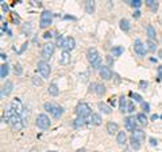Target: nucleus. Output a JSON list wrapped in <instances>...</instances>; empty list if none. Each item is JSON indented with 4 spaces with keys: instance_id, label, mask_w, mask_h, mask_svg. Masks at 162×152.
Returning a JSON list of instances; mask_svg holds the SVG:
<instances>
[{
    "instance_id": "obj_1",
    "label": "nucleus",
    "mask_w": 162,
    "mask_h": 152,
    "mask_svg": "<svg viewBox=\"0 0 162 152\" xmlns=\"http://www.w3.org/2000/svg\"><path fill=\"white\" fill-rule=\"evenodd\" d=\"M86 58H88V61L92 64V67L93 68H99L101 67V56L99 54L96 48H89L88 49V52H86Z\"/></svg>"
},
{
    "instance_id": "obj_2",
    "label": "nucleus",
    "mask_w": 162,
    "mask_h": 152,
    "mask_svg": "<svg viewBox=\"0 0 162 152\" xmlns=\"http://www.w3.org/2000/svg\"><path fill=\"white\" fill-rule=\"evenodd\" d=\"M76 114L81 118H86V117H91V107L88 103H78L76 107Z\"/></svg>"
},
{
    "instance_id": "obj_3",
    "label": "nucleus",
    "mask_w": 162,
    "mask_h": 152,
    "mask_svg": "<svg viewBox=\"0 0 162 152\" xmlns=\"http://www.w3.org/2000/svg\"><path fill=\"white\" fill-rule=\"evenodd\" d=\"M51 22H53V14H51L50 11L45 10L42 14H40L39 26L42 27V29H46V27H49L51 25Z\"/></svg>"
},
{
    "instance_id": "obj_4",
    "label": "nucleus",
    "mask_w": 162,
    "mask_h": 152,
    "mask_svg": "<svg viewBox=\"0 0 162 152\" xmlns=\"http://www.w3.org/2000/svg\"><path fill=\"white\" fill-rule=\"evenodd\" d=\"M10 124L12 125V128L15 129V131H22L23 128H25V122H23V118H22V115L19 114H14L11 117L10 120Z\"/></svg>"
},
{
    "instance_id": "obj_5",
    "label": "nucleus",
    "mask_w": 162,
    "mask_h": 152,
    "mask_svg": "<svg viewBox=\"0 0 162 152\" xmlns=\"http://www.w3.org/2000/svg\"><path fill=\"white\" fill-rule=\"evenodd\" d=\"M37 126L39 128V129H49L50 128V120H49V117L46 114H39L37 117V121H35Z\"/></svg>"
},
{
    "instance_id": "obj_6",
    "label": "nucleus",
    "mask_w": 162,
    "mask_h": 152,
    "mask_svg": "<svg viewBox=\"0 0 162 152\" xmlns=\"http://www.w3.org/2000/svg\"><path fill=\"white\" fill-rule=\"evenodd\" d=\"M38 71L42 75V78H49L50 72H51V68H50V65H49V63H46L45 60H40V61H38Z\"/></svg>"
},
{
    "instance_id": "obj_7",
    "label": "nucleus",
    "mask_w": 162,
    "mask_h": 152,
    "mask_svg": "<svg viewBox=\"0 0 162 152\" xmlns=\"http://www.w3.org/2000/svg\"><path fill=\"white\" fill-rule=\"evenodd\" d=\"M11 109L14 110V113L15 114H19L22 115V113H23V110H25V107H23V103H22V100L19 99V98H15V99L11 102Z\"/></svg>"
},
{
    "instance_id": "obj_8",
    "label": "nucleus",
    "mask_w": 162,
    "mask_h": 152,
    "mask_svg": "<svg viewBox=\"0 0 162 152\" xmlns=\"http://www.w3.org/2000/svg\"><path fill=\"white\" fill-rule=\"evenodd\" d=\"M53 53H54V45L50 44V42L45 44L43 48H42V56H43V58H50L53 56Z\"/></svg>"
},
{
    "instance_id": "obj_9",
    "label": "nucleus",
    "mask_w": 162,
    "mask_h": 152,
    "mask_svg": "<svg viewBox=\"0 0 162 152\" xmlns=\"http://www.w3.org/2000/svg\"><path fill=\"white\" fill-rule=\"evenodd\" d=\"M134 50H135V53H138L139 56H145V54H146L147 48L141 40H137V41L134 42Z\"/></svg>"
},
{
    "instance_id": "obj_10",
    "label": "nucleus",
    "mask_w": 162,
    "mask_h": 152,
    "mask_svg": "<svg viewBox=\"0 0 162 152\" xmlns=\"http://www.w3.org/2000/svg\"><path fill=\"white\" fill-rule=\"evenodd\" d=\"M124 125L128 132H134L137 129V120L132 117H127V118H124Z\"/></svg>"
},
{
    "instance_id": "obj_11",
    "label": "nucleus",
    "mask_w": 162,
    "mask_h": 152,
    "mask_svg": "<svg viewBox=\"0 0 162 152\" xmlns=\"http://www.w3.org/2000/svg\"><path fill=\"white\" fill-rule=\"evenodd\" d=\"M76 46V41H74V38L73 37H66L65 38V42H64V50H68V52H70L73 50Z\"/></svg>"
},
{
    "instance_id": "obj_12",
    "label": "nucleus",
    "mask_w": 162,
    "mask_h": 152,
    "mask_svg": "<svg viewBox=\"0 0 162 152\" xmlns=\"http://www.w3.org/2000/svg\"><path fill=\"white\" fill-rule=\"evenodd\" d=\"M12 90H14V83L11 80H7L4 83V86H3V88H1V95L3 96H8L12 92Z\"/></svg>"
},
{
    "instance_id": "obj_13",
    "label": "nucleus",
    "mask_w": 162,
    "mask_h": 152,
    "mask_svg": "<svg viewBox=\"0 0 162 152\" xmlns=\"http://www.w3.org/2000/svg\"><path fill=\"white\" fill-rule=\"evenodd\" d=\"M91 90H93L97 95H104L106 94V87L103 84H99V83H92L91 84Z\"/></svg>"
},
{
    "instance_id": "obj_14",
    "label": "nucleus",
    "mask_w": 162,
    "mask_h": 152,
    "mask_svg": "<svg viewBox=\"0 0 162 152\" xmlns=\"http://www.w3.org/2000/svg\"><path fill=\"white\" fill-rule=\"evenodd\" d=\"M100 76L103 80H110L112 78V71L108 67H101L100 68Z\"/></svg>"
},
{
    "instance_id": "obj_15",
    "label": "nucleus",
    "mask_w": 162,
    "mask_h": 152,
    "mask_svg": "<svg viewBox=\"0 0 162 152\" xmlns=\"http://www.w3.org/2000/svg\"><path fill=\"white\" fill-rule=\"evenodd\" d=\"M51 114H53V117H54V118H60L61 115L64 114V109H62L60 105L53 103V107H51Z\"/></svg>"
},
{
    "instance_id": "obj_16",
    "label": "nucleus",
    "mask_w": 162,
    "mask_h": 152,
    "mask_svg": "<svg viewBox=\"0 0 162 152\" xmlns=\"http://www.w3.org/2000/svg\"><path fill=\"white\" fill-rule=\"evenodd\" d=\"M107 132L110 133V135H115V133H119V125H118L116 122H114V121H111V122H108L107 124Z\"/></svg>"
},
{
    "instance_id": "obj_17",
    "label": "nucleus",
    "mask_w": 162,
    "mask_h": 152,
    "mask_svg": "<svg viewBox=\"0 0 162 152\" xmlns=\"http://www.w3.org/2000/svg\"><path fill=\"white\" fill-rule=\"evenodd\" d=\"M70 63V53L68 52V50H64V52L61 53V58H60V64L62 65H66V64Z\"/></svg>"
},
{
    "instance_id": "obj_18",
    "label": "nucleus",
    "mask_w": 162,
    "mask_h": 152,
    "mask_svg": "<svg viewBox=\"0 0 162 152\" xmlns=\"http://www.w3.org/2000/svg\"><path fill=\"white\" fill-rule=\"evenodd\" d=\"M47 91H49V94L53 95V96H57V95L60 94V88H58V86H57L56 83L49 84V88H47Z\"/></svg>"
},
{
    "instance_id": "obj_19",
    "label": "nucleus",
    "mask_w": 162,
    "mask_h": 152,
    "mask_svg": "<svg viewBox=\"0 0 162 152\" xmlns=\"http://www.w3.org/2000/svg\"><path fill=\"white\" fill-rule=\"evenodd\" d=\"M91 122H92V125H100L101 124V117H100V114H97V113H92L91 114Z\"/></svg>"
},
{
    "instance_id": "obj_20",
    "label": "nucleus",
    "mask_w": 162,
    "mask_h": 152,
    "mask_svg": "<svg viewBox=\"0 0 162 152\" xmlns=\"http://www.w3.org/2000/svg\"><path fill=\"white\" fill-rule=\"evenodd\" d=\"M146 30H147V37H149V40L154 41V40L157 38V33H155V30H154V27H153L151 25H149Z\"/></svg>"
},
{
    "instance_id": "obj_21",
    "label": "nucleus",
    "mask_w": 162,
    "mask_h": 152,
    "mask_svg": "<svg viewBox=\"0 0 162 152\" xmlns=\"http://www.w3.org/2000/svg\"><path fill=\"white\" fill-rule=\"evenodd\" d=\"M85 11L88 14H93L95 12V1H92V0L85 1Z\"/></svg>"
},
{
    "instance_id": "obj_22",
    "label": "nucleus",
    "mask_w": 162,
    "mask_h": 152,
    "mask_svg": "<svg viewBox=\"0 0 162 152\" xmlns=\"http://www.w3.org/2000/svg\"><path fill=\"white\" fill-rule=\"evenodd\" d=\"M132 136L138 139L139 141H143L145 140V132L142 131V129H135V131L132 132Z\"/></svg>"
},
{
    "instance_id": "obj_23",
    "label": "nucleus",
    "mask_w": 162,
    "mask_h": 152,
    "mask_svg": "<svg viewBox=\"0 0 162 152\" xmlns=\"http://www.w3.org/2000/svg\"><path fill=\"white\" fill-rule=\"evenodd\" d=\"M130 144H131V148L135 149V151H138V149L141 148V141H139L138 139H135L134 136H131V139H130Z\"/></svg>"
},
{
    "instance_id": "obj_24",
    "label": "nucleus",
    "mask_w": 162,
    "mask_h": 152,
    "mask_svg": "<svg viewBox=\"0 0 162 152\" xmlns=\"http://www.w3.org/2000/svg\"><path fill=\"white\" fill-rule=\"evenodd\" d=\"M8 71H10L8 65H7V64H3V65L0 67V78H1V79H5V78H7V75H8Z\"/></svg>"
},
{
    "instance_id": "obj_25",
    "label": "nucleus",
    "mask_w": 162,
    "mask_h": 152,
    "mask_svg": "<svg viewBox=\"0 0 162 152\" xmlns=\"http://www.w3.org/2000/svg\"><path fill=\"white\" fill-rule=\"evenodd\" d=\"M99 109H100L104 114H111V111H112V109L108 105H106V103H103V102H100L99 103Z\"/></svg>"
},
{
    "instance_id": "obj_26",
    "label": "nucleus",
    "mask_w": 162,
    "mask_h": 152,
    "mask_svg": "<svg viewBox=\"0 0 162 152\" xmlns=\"http://www.w3.org/2000/svg\"><path fill=\"white\" fill-rule=\"evenodd\" d=\"M119 25H120V29L123 31H128L130 30V22L127 21V19H120Z\"/></svg>"
},
{
    "instance_id": "obj_27",
    "label": "nucleus",
    "mask_w": 162,
    "mask_h": 152,
    "mask_svg": "<svg viewBox=\"0 0 162 152\" xmlns=\"http://www.w3.org/2000/svg\"><path fill=\"white\" fill-rule=\"evenodd\" d=\"M123 52H124V48H123V46H115V48H112V54H114L115 57H119V56H122V54H123Z\"/></svg>"
},
{
    "instance_id": "obj_28",
    "label": "nucleus",
    "mask_w": 162,
    "mask_h": 152,
    "mask_svg": "<svg viewBox=\"0 0 162 152\" xmlns=\"http://www.w3.org/2000/svg\"><path fill=\"white\" fill-rule=\"evenodd\" d=\"M116 140H118V143H119V144H124V143L127 141V135H126V132H119V133H118Z\"/></svg>"
},
{
    "instance_id": "obj_29",
    "label": "nucleus",
    "mask_w": 162,
    "mask_h": 152,
    "mask_svg": "<svg viewBox=\"0 0 162 152\" xmlns=\"http://www.w3.org/2000/svg\"><path fill=\"white\" fill-rule=\"evenodd\" d=\"M137 121L141 124V125H146L147 124V117L145 113H139V114L137 115Z\"/></svg>"
},
{
    "instance_id": "obj_30",
    "label": "nucleus",
    "mask_w": 162,
    "mask_h": 152,
    "mask_svg": "<svg viewBox=\"0 0 162 152\" xmlns=\"http://www.w3.org/2000/svg\"><path fill=\"white\" fill-rule=\"evenodd\" d=\"M146 4L151 8L154 12H157L158 10V1H155V0H146Z\"/></svg>"
},
{
    "instance_id": "obj_31",
    "label": "nucleus",
    "mask_w": 162,
    "mask_h": 152,
    "mask_svg": "<svg viewBox=\"0 0 162 152\" xmlns=\"http://www.w3.org/2000/svg\"><path fill=\"white\" fill-rule=\"evenodd\" d=\"M127 100H126V98L124 96H122L120 98V103H119V109H120V111L122 113H124V111H127Z\"/></svg>"
},
{
    "instance_id": "obj_32",
    "label": "nucleus",
    "mask_w": 162,
    "mask_h": 152,
    "mask_svg": "<svg viewBox=\"0 0 162 152\" xmlns=\"http://www.w3.org/2000/svg\"><path fill=\"white\" fill-rule=\"evenodd\" d=\"M146 48H147V50H150V52H155V49H157L155 42L151 41V40H149V41L146 42Z\"/></svg>"
},
{
    "instance_id": "obj_33",
    "label": "nucleus",
    "mask_w": 162,
    "mask_h": 152,
    "mask_svg": "<svg viewBox=\"0 0 162 152\" xmlns=\"http://www.w3.org/2000/svg\"><path fill=\"white\" fill-rule=\"evenodd\" d=\"M84 124H85V118H81V117H78L77 120H74V126H77V128L84 126Z\"/></svg>"
},
{
    "instance_id": "obj_34",
    "label": "nucleus",
    "mask_w": 162,
    "mask_h": 152,
    "mask_svg": "<svg viewBox=\"0 0 162 152\" xmlns=\"http://www.w3.org/2000/svg\"><path fill=\"white\" fill-rule=\"evenodd\" d=\"M132 96V99H134V102H138V103H142V96L139 94H135V92H131L130 94Z\"/></svg>"
},
{
    "instance_id": "obj_35",
    "label": "nucleus",
    "mask_w": 162,
    "mask_h": 152,
    "mask_svg": "<svg viewBox=\"0 0 162 152\" xmlns=\"http://www.w3.org/2000/svg\"><path fill=\"white\" fill-rule=\"evenodd\" d=\"M22 31L29 34V33L31 31V23H25V25L22 26Z\"/></svg>"
},
{
    "instance_id": "obj_36",
    "label": "nucleus",
    "mask_w": 162,
    "mask_h": 152,
    "mask_svg": "<svg viewBox=\"0 0 162 152\" xmlns=\"http://www.w3.org/2000/svg\"><path fill=\"white\" fill-rule=\"evenodd\" d=\"M130 4H131L134 8H139V7L142 5V0H131Z\"/></svg>"
},
{
    "instance_id": "obj_37",
    "label": "nucleus",
    "mask_w": 162,
    "mask_h": 152,
    "mask_svg": "<svg viewBox=\"0 0 162 152\" xmlns=\"http://www.w3.org/2000/svg\"><path fill=\"white\" fill-rule=\"evenodd\" d=\"M147 86H149V83H147L146 80H141V82H139V88L143 90V91H146Z\"/></svg>"
},
{
    "instance_id": "obj_38",
    "label": "nucleus",
    "mask_w": 162,
    "mask_h": 152,
    "mask_svg": "<svg viewBox=\"0 0 162 152\" xmlns=\"http://www.w3.org/2000/svg\"><path fill=\"white\" fill-rule=\"evenodd\" d=\"M33 83L35 84V86H40V84H42V79H39L38 76H34V78H33Z\"/></svg>"
},
{
    "instance_id": "obj_39",
    "label": "nucleus",
    "mask_w": 162,
    "mask_h": 152,
    "mask_svg": "<svg viewBox=\"0 0 162 152\" xmlns=\"http://www.w3.org/2000/svg\"><path fill=\"white\" fill-rule=\"evenodd\" d=\"M64 42H65V38H62V37L60 35V37L57 38V46H61V48H62V46H64Z\"/></svg>"
},
{
    "instance_id": "obj_40",
    "label": "nucleus",
    "mask_w": 162,
    "mask_h": 152,
    "mask_svg": "<svg viewBox=\"0 0 162 152\" xmlns=\"http://www.w3.org/2000/svg\"><path fill=\"white\" fill-rule=\"evenodd\" d=\"M127 111H128V113H134V111H135V106H134V103H128V106H127Z\"/></svg>"
},
{
    "instance_id": "obj_41",
    "label": "nucleus",
    "mask_w": 162,
    "mask_h": 152,
    "mask_svg": "<svg viewBox=\"0 0 162 152\" xmlns=\"http://www.w3.org/2000/svg\"><path fill=\"white\" fill-rule=\"evenodd\" d=\"M15 74L16 75H22V67H20L19 64H18V65H15Z\"/></svg>"
},
{
    "instance_id": "obj_42",
    "label": "nucleus",
    "mask_w": 162,
    "mask_h": 152,
    "mask_svg": "<svg viewBox=\"0 0 162 152\" xmlns=\"http://www.w3.org/2000/svg\"><path fill=\"white\" fill-rule=\"evenodd\" d=\"M142 107H143V110L146 111H149V109H150V106H149V103H145V102H142Z\"/></svg>"
},
{
    "instance_id": "obj_43",
    "label": "nucleus",
    "mask_w": 162,
    "mask_h": 152,
    "mask_svg": "<svg viewBox=\"0 0 162 152\" xmlns=\"http://www.w3.org/2000/svg\"><path fill=\"white\" fill-rule=\"evenodd\" d=\"M139 16H141V11H139V10H135V12H134V18H135V19H138Z\"/></svg>"
},
{
    "instance_id": "obj_44",
    "label": "nucleus",
    "mask_w": 162,
    "mask_h": 152,
    "mask_svg": "<svg viewBox=\"0 0 162 152\" xmlns=\"http://www.w3.org/2000/svg\"><path fill=\"white\" fill-rule=\"evenodd\" d=\"M150 144H151L153 147H155V145H157V140H155L154 137H151V139H150Z\"/></svg>"
},
{
    "instance_id": "obj_45",
    "label": "nucleus",
    "mask_w": 162,
    "mask_h": 152,
    "mask_svg": "<svg viewBox=\"0 0 162 152\" xmlns=\"http://www.w3.org/2000/svg\"><path fill=\"white\" fill-rule=\"evenodd\" d=\"M1 8H3V11L7 12V11H8V5L5 4V3H1Z\"/></svg>"
},
{
    "instance_id": "obj_46",
    "label": "nucleus",
    "mask_w": 162,
    "mask_h": 152,
    "mask_svg": "<svg viewBox=\"0 0 162 152\" xmlns=\"http://www.w3.org/2000/svg\"><path fill=\"white\" fill-rule=\"evenodd\" d=\"M158 74H159V79H162V65L158 68Z\"/></svg>"
},
{
    "instance_id": "obj_47",
    "label": "nucleus",
    "mask_w": 162,
    "mask_h": 152,
    "mask_svg": "<svg viewBox=\"0 0 162 152\" xmlns=\"http://www.w3.org/2000/svg\"><path fill=\"white\" fill-rule=\"evenodd\" d=\"M43 37H45V38H50L51 34H50V33H45V34H43Z\"/></svg>"
},
{
    "instance_id": "obj_48",
    "label": "nucleus",
    "mask_w": 162,
    "mask_h": 152,
    "mask_svg": "<svg viewBox=\"0 0 162 152\" xmlns=\"http://www.w3.org/2000/svg\"><path fill=\"white\" fill-rule=\"evenodd\" d=\"M0 56H1V60H5V58H7V54H5V53H3V52H1V54H0Z\"/></svg>"
},
{
    "instance_id": "obj_49",
    "label": "nucleus",
    "mask_w": 162,
    "mask_h": 152,
    "mask_svg": "<svg viewBox=\"0 0 162 152\" xmlns=\"http://www.w3.org/2000/svg\"><path fill=\"white\" fill-rule=\"evenodd\" d=\"M157 118H158V115H157V114H154V115L151 117V120H157Z\"/></svg>"
},
{
    "instance_id": "obj_50",
    "label": "nucleus",
    "mask_w": 162,
    "mask_h": 152,
    "mask_svg": "<svg viewBox=\"0 0 162 152\" xmlns=\"http://www.w3.org/2000/svg\"><path fill=\"white\" fill-rule=\"evenodd\" d=\"M76 152H85V149H84V148H81V149H77Z\"/></svg>"
},
{
    "instance_id": "obj_51",
    "label": "nucleus",
    "mask_w": 162,
    "mask_h": 152,
    "mask_svg": "<svg viewBox=\"0 0 162 152\" xmlns=\"http://www.w3.org/2000/svg\"><path fill=\"white\" fill-rule=\"evenodd\" d=\"M158 54H159V57L162 58V50H159V52H158Z\"/></svg>"
},
{
    "instance_id": "obj_52",
    "label": "nucleus",
    "mask_w": 162,
    "mask_h": 152,
    "mask_svg": "<svg viewBox=\"0 0 162 152\" xmlns=\"http://www.w3.org/2000/svg\"><path fill=\"white\" fill-rule=\"evenodd\" d=\"M124 152H131V151L130 149H124Z\"/></svg>"
}]
</instances>
